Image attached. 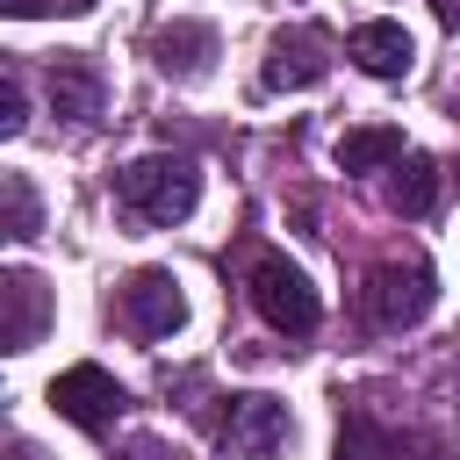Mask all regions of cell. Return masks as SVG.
Wrapping results in <instances>:
<instances>
[{
  "label": "cell",
  "instance_id": "cell-1",
  "mask_svg": "<svg viewBox=\"0 0 460 460\" xmlns=\"http://www.w3.org/2000/svg\"><path fill=\"white\" fill-rule=\"evenodd\" d=\"M194 201H201V172L180 151H151L115 172V208L129 223H180V216H194Z\"/></svg>",
  "mask_w": 460,
  "mask_h": 460
},
{
  "label": "cell",
  "instance_id": "cell-2",
  "mask_svg": "<svg viewBox=\"0 0 460 460\" xmlns=\"http://www.w3.org/2000/svg\"><path fill=\"white\" fill-rule=\"evenodd\" d=\"M244 295H252V309H259L280 338H309V331L323 323L316 288H309V280H302V266H288L280 252H259V259L244 266Z\"/></svg>",
  "mask_w": 460,
  "mask_h": 460
},
{
  "label": "cell",
  "instance_id": "cell-3",
  "mask_svg": "<svg viewBox=\"0 0 460 460\" xmlns=\"http://www.w3.org/2000/svg\"><path fill=\"white\" fill-rule=\"evenodd\" d=\"M431 302H438V280H431V266L417 252L410 259H381L367 273V288H359V309H367L374 331H410V323L431 316Z\"/></svg>",
  "mask_w": 460,
  "mask_h": 460
},
{
  "label": "cell",
  "instance_id": "cell-4",
  "mask_svg": "<svg viewBox=\"0 0 460 460\" xmlns=\"http://www.w3.org/2000/svg\"><path fill=\"white\" fill-rule=\"evenodd\" d=\"M115 323L129 331V338H172L180 323H187V295H180V280L165 273V266H137L122 288H115Z\"/></svg>",
  "mask_w": 460,
  "mask_h": 460
},
{
  "label": "cell",
  "instance_id": "cell-5",
  "mask_svg": "<svg viewBox=\"0 0 460 460\" xmlns=\"http://www.w3.org/2000/svg\"><path fill=\"white\" fill-rule=\"evenodd\" d=\"M216 438H223L237 460H280V446L295 438V417H288V402H273V395H223Z\"/></svg>",
  "mask_w": 460,
  "mask_h": 460
},
{
  "label": "cell",
  "instance_id": "cell-6",
  "mask_svg": "<svg viewBox=\"0 0 460 460\" xmlns=\"http://www.w3.org/2000/svg\"><path fill=\"white\" fill-rule=\"evenodd\" d=\"M50 410L65 417V424H79V431H115V417L129 410V395H122V381L108 374V367H93V359H79V367H65L58 381H50Z\"/></svg>",
  "mask_w": 460,
  "mask_h": 460
},
{
  "label": "cell",
  "instance_id": "cell-7",
  "mask_svg": "<svg viewBox=\"0 0 460 460\" xmlns=\"http://www.w3.org/2000/svg\"><path fill=\"white\" fill-rule=\"evenodd\" d=\"M331 72V36L323 29H280L273 43H266V93H302V86H316Z\"/></svg>",
  "mask_w": 460,
  "mask_h": 460
},
{
  "label": "cell",
  "instance_id": "cell-8",
  "mask_svg": "<svg viewBox=\"0 0 460 460\" xmlns=\"http://www.w3.org/2000/svg\"><path fill=\"white\" fill-rule=\"evenodd\" d=\"M0 302H7V323H0V345L7 352H29L36 338H43V323H50V288L29 273V266H14L7 280H0Z\"/></svg>",
  "mask_w": 460,
  "mask_h": 460
},
{
  "label": "cell",
  "instance_id": "cell-9",
  "mask_svg": "<svg viewBox=\"0 0 460 460\" xmlns=\"http://www.w3.org/2000/svg\"><path fill=\"white\" fill-rule=\"evenodd\" d=\"M345 58L367 72V79H402L410 72V29L402 22H359L345 36Z\"/></svg>",
  "mask_w": 460,
  "mask_h": 460
},
{
  "label": "cell",
  "instance_id": "cell-10",
  "mask_svg": "<svg viewBox=\"0 0 460 460\" xmlns=\"http://www.w3.org/2000/svg\"><path fill=\"white\" fill-rule=\"evenodd\" d=\"M43 86H50V108H58L65 122H93V115H101V101H108V86H101L93 58H50Z\"/></svg>",
  "mask_w": 460,
  "mask_h": 460
},
{
  "label": "cell",
  "instance_id": "cell-11",
  "mask_svg": "<svg viewBox=\"0 0 460 460\" xmlns=\"http://www.w3.org/2000/svg\"><path fill=\"white\" fill-rule=\"evenodd\" d=\"M151 58H158V72H172V79H201L208 58H216V29H208V22H172V29L151 36Z\"/></svg>",
  "mask_w": 460,
  "mask_h": 460
},
{
  "label": "cell",
  "instance_id": "cell-12",
  "mask_svg": "<svg viewBox=\"0 0 460 460\" xmlns=\"http://www.w3.org/2000/svg\"><path fill=\"white\" fill-rule=\"evenodd\" d=\"M410 151H402V129H388V122H367V129H345L338 137V165L345 172H381V165H402Z\"/></svg>",
  "mask_w": 460,
  "mask_h": 460
},
{
  "label": "cell",
  "instance_id": "cell-13",
  "mask_svg": "<svg viewBox=\"0 0 460 460\" xmlns=\"http://www.w3.org/2000/svg\"><path fill=\"white\" fill-rule=\"evenodd\" d=\"M431 201H438V165L424 151H410L402 165H388V208L395 216H424Z\"/></svg>",
  "mask_w": 460,
  "mask_h": 460
},
{
  "label": "cell",
  "instance_id": "cell-14",
  "mask_svg": "<svg viewBox=\"0 0 460 460\" xmlns=\"http://www.w3.org/2000/svg\"><path fill=\"white\" fill-rule=\"evenodd\" d=\"M0 194H7V237L22 244V237H36V187L22 180V172H7L0 180Z\"/></svg>",
  "mask_w": 460,
  "mask_h": 460
},
{
  "label": "cell",
  "instance_id": "cell-15",
  "mask_svg": "<svg viewBox=\"0 0 460 460\" xmlns=\"http://www.w3.org/2000/svg\"><path fill=\"white\" fill-rule=\"evenodd\" d=\"M381 460H446V446L424 431H381Z\"/></svg>",
  "mask_w": 460,
  "mask_h": 460
},
{
  "label": "cell",
  "instance_id": "cell-16",
  "mask_svg": "<svg viewBox=\"0 0 460 460\" xmlns=\"http://www.w3.org/2000/svg\"><path fill=\"white\" fill-rule=\"evenodd\" d=\"M22 122H29V115H22V79H14V72H7V79H0V129H7V137H14V129H22Z\"/></svg>",
  "mask_w": 460,
  "mask_h": 460
},
{
  "label": "cell",
  "instance_id": "cell-17",
  "mask_svg": "<svg viewBox=\"0 0 460 460\" xmlns=\"http://www.w3.org/2000/svg\"><path fill=\"white\" fill-rule=\"evenodd\" d=\"M122 460H180V453H172V446H158V438H137Z\"/></svg>",
  "mask_w": 460,
  "mask_h": 460
}]
</instances>
